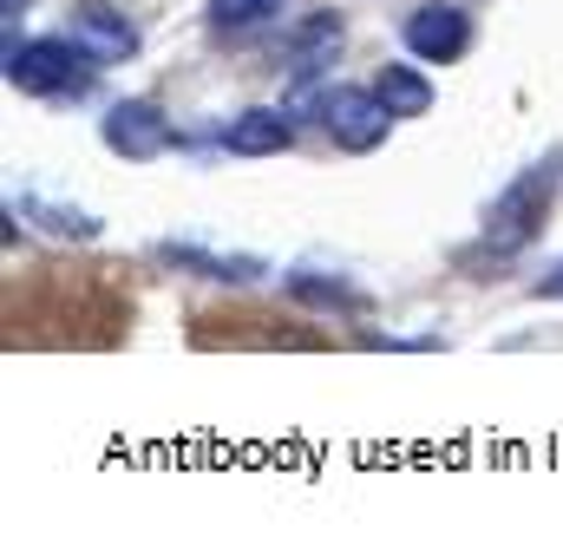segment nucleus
Wrapping results in <instances>:
<instances>
[{"mask_svg":"<svg viewBox=\"0 0 563 550\" xmlns=\"http://www.w3.org/2000/svg\"><path fill=\"white\" fill-rule=\"evenodd\" d=\"M551 197H558V164H531L525 177H511L485 217V243L472 256H518L538 243L544 217H551Z\"/></svg>","mask_w":563,"mask_h":550,"instance_id":"obj_1","label":"nucleus"},{"mask_svg":"<svg viewBox=\"0 0 563 550\" xmlns=\"http://www.w3.org/2000/svg\"><path fill=\"white\" fill-rule=\"evenodd\" d=\"M86 46L79 40H13L7 46V86L13 92H26V99H79L86 86H92V73H86Z\"/></svg>","mask_w":563,"mask_h":550,"instance_id":"obj_2","label":"nucleus"},{"mask_svg":"<svg viewBox=\"0 0 563 550\" xmlns=\"http://www.w3.org/2000/svg\"><path fill=\"white\" fill-rule=\"evenodd\" d=\"M99 138H106L112 157H132V164H151V157H164V151L177 144L170 119H164L151 99H119V106L99 119Z\"/></svg>","mask_w":563,"mask_h":550,"instance_id":"obj_3","label":"nucleus"},{"mask_svg":"<svg viewBox=\"0 0 563 550\" xmlns=\"http://www.w3.org/2000/svg\"><path fill=\"white\" fill-rule=\"evenodd\" d=\"M400 40H407V53L426 59V66H452V59L472 46V20H465V7L432 0V7H413V13H407Z\"/></svg>","mask_w":563,"mask_h":550,"instance_id":"obj_4","label":"nucleus"},{"mask_svg":"<svg viewBox=\"0 0 563 550\" xmlns=\"http://www.w3.org/2000/svg\"><path fill=\"white\" fill-rule=\"evenodd\" d=\"M66 33L92 53V66H119V59L139 53V26H132L112 0H79L73 20H66Z\"/></svg>","mask_w":563,"mask_h":550,"instance_id":"obj_5","label":"nucleus"},{"mask_svg":"<svg viewBox=\"0 0 563 550\" xmlns=\"http://www.w3.org/2000/svg\"><path fill=\"white\" fill-rule=\"evenodd\" d=\"M394 125H400V119L387 112V99H380L374 86H367V92H334V99H328V132H334L341 151H380Z\"/></svg>","mask_w":563,"mask_h":550,"instance_id":"obj_6","label":"nucleus"},{"mask_svg":"<svg viewBox=\"0 0 563 550\" xmlns=\"http://www.w3.org/2000/svg\"><path fill=\"white\" fill-rule=\"evenodd\" d=\"M341 40H347V20H341L334 7H314V13H301V20L288 26L282 59H288V73L314 79V73H328V66L341 59Z\"/></svg>","mask_w":563,"mask_h":550,"instance_id":"obj_7","label":"nucleus"},{"mask_svg":"<svg viewBox=\"0 0 563 550\" xmlns=\"http://www.w3.org/2000/svg\"><path fill=\"white\" fill-rule=\"evenodd\" d=\"M295 144V119L276 112V106H256V112H236L230 125H223V151L230 157H276Z\"/></svg>","mask_w":563,"mask_h":550,"instance_id":"obj_8","label":"nucleus"},{"mask_svg":"<svg viewBox=\"0 0 563 550\" xmlns=\"http://www.w3.org/2000/svg\"><path fill=\"white\" fill-rule=\"evenodd\" d=\"M157 256L184 275H203V282H256L263 275L256 256H217V250H197V243H164Z\"/></svg>","mask_w":563,"mask_h":550,"instance_id":"obj_9","label":"nucleus"},{"mask_svg":"<svg viewBox=\"0 0 563 550\" xmlns=\"http://www.w3.org/2000/svg\"><path fill=\"white\" fill-rule=\"evenodd\" d=\"M374 92L387 99L394 119H426L432 112V86L420 79V66H380L374 73Z\"/></svg>","mask_w":563,"mask_h":550,"instance_id":"obj_10","label":"nucleus"},{"mask_svg":"<svg viewBox=\"0 0 563 550\" xmlns=\"http://www.w3.org/2000/svg\"><path fill=\"white\" fill-rule=\"evenodd\" d=\"M288 295L295 301H308V308H347V315H361L367 308V295L361 288H347V282H328V275H314V270H301V275H288Z\"/></svg>","mask_w":563,"mask_h":550,"instance_id":"obj_11","label":"nucleus"},{"mask_svg":"<svg viewBox=\"0 0 563 550\" xmlns=\"http://www.w3.org/2000/svg\"><path fill=\"white\" fill-rule=\"evenodd\" d=\"M20 217H40L53 237H66V243H92L99 237V217L92 210H66V204H46V197H20Z\"/></svg>","mask_w":563,"mask_h":550,"instance_id":"obj_12","label":"nucleus"},{"mask_svg":"<svg viewBox=\"0 0 563 550\" xmlns=\"http://www.w3.org/2000/svg\"><path fill=\"white\" fill-rule=\"evenodd\" d=\"M288 0H210V26H223V33H236V26H263V20H276Z\"/></svg>","mask_w":563,"mask_h":550,"instance_id":"obj_13","label":"nucleus"},{"mask_svg":"<svg viewBox=\"0 0 563 550\" xmlns=\"http://www.w3.org/2000/svg\"><path fill=\"white\" fill-rule=\"evenodd\" d=\"M538 295H563V263L551 275H544V282H538Z\"/></svg>","mask_w":563,"mask_h":550,"instance_id":"obj_14","label":"nucleus"},{"mask_svg":"<svg viewBox=\"0 0 563 550\" xmlns=\"http://www.w3.org/2000/svg\"><path fill=\"white\" fill-rule=\"evenodd\" d=\"M26 7H33V0H0V13H7V20H20Z\"/></svg>","mask_w":563,"mask_h":550,"instance_id":"obj_15","label":"nucleus"}]
</instances>
